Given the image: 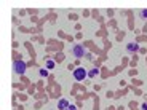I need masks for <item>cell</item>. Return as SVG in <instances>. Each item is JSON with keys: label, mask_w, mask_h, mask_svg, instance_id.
Here are the masks:
<instances>
[{"label": "cell", "mask_w": 147, "mask_h": 110, "mask_svg": "<svg viewBox=\"0 0 147 110\" xmlns=\"http://www.w3.org/2000/svg\"><path fill=\"white\" fill-rule=\"evenodd\" d=\"M13 72L15 73H18V75H22V73L26 72V62H24V61H21V59H16L15 62H13Z\"/></svg>", "instance_id": "obj_1"}, {"label": "cell", "mask_w": 147, "mask_h": 110, "mask_svg": "<svg viewBox=\"0 0 147 110\" xmlns=\"http://www.w3.org/2000/svg\"><path fill=\"white\" fill-rule=\"evenodd\" d=\"M72 54H74V58L82 59L83 56H88V53H86V50H85L82 45H75V46L72 48Z\"/></svg>", "instance_id": "obj_2"}, {"label": "cell", "mask_w": 147, "mask_h": 110, "mask_svg": "<svg viewBox=\"0 0 147 110\" xmlns=\"http://www.w3.org/2000/svg\"><path fill=\"white\" fill-rule=\"evenodd\" d=\"M86 77H88V72H86L83 67H77V69L74 70V78L77 81H83Z\"/></svg>", "instance_id": "obj_3"}, {"label": "cell", "mask_w": 147, "mask_h": 110, "mask_svg": "<svg viewBox=\"0 0 147 110\" xmlns=\"http://www.w3.org/2000/svg\"><path fill=\"white\" fill-rule=\"evenodd\" d=\"M138 50H139V45H138V43H133V42H131V43L126 45V51H128V53H136Z\"/></svg>", "instance_id": "obj_4"}, {"label": "cell", "mask_w": 147, "mask_h": 110, "mask_svg": "<svg viewBox=\"0 0 147 110\" xmlns=\"http://www.w3.org/2000/svg\"><path fill=\"white\" fill-rule=\"evenodd\" d=\"M69 105H70V104L67 102L66 99H61V101H59V104H58V109H59V110H66Z\"/></svg>", "instance_id": "obj_5"}, {"label": "cell", "mask_w": 147, "mask_h": 110, "mask_svg": "<svg viewBox=\"0 0 147 110\" xmlns=\"http://www.w3.org/2000/svg\"><path fill=\"white\" fill-rule=\"evenodd\" d=\"M98 73H99V70H98V69L94 67V69H91V70L88 72V77H90V78H93V77H96Z\"/></svg>", "instance_id": "obj_6"}, {"label": "cell", "mask_w": 147, "mask_h": 110, "mask_svg": "<svg viewBox=\"0 0 147 110\" xmlns=\"http://www.w3.org/2000/svg\"><path fill=\"white\" fill-rule=\"evenodd\" d=\"M138 16H139L141 19H147V10H139Z\"/></svg>", "instance_id": "obj_7"}, {"label": "cell", "mask_w": 147, "mask_h": 110, "mask_svg": "<svg viewBox=\"0 0 147 110\" xmlns=\"http://www.w3.org/2000/svg\"><path fill=\"white\" fill-rule=\"evenodd\" d=\"M38 75L40 77H48V69H40L38 70Z\"/></svg>", "instance_id": "obj_8"}, {"label": "cell", "mask_w": 147, "mask_h": 110, "mask_svg": "<svg viewBox=\"0 0 147 110\" xmlns=\"http://www.w3.org/2000/svg\"><path fill=\"white\" fill-rule=\"evenodd\" d=\"M53 67H55V61H47V69L51 70Z\"/></svg>", "instance_id": "obj_9"}, {"label": "cell", "mask_w": 147, "mask_h": 110, "mask_svg": "<svg viewBox=\"0 0 147 110\" xmlns=\"http://www.w3.org/2000/svg\"><path fill=\"white\" fill-rule=\"evenodd\" d=\"M141 109H142V110H147V102H144L142 105H141Z\"/></svg>", "instance_id": "obj_10"}, {"label": "cell", "mask_w": 147, "mask_h": 110, "mask_svg": "<svg viewBox=\"0 0 147 110\" xmlns=\"http://www.w3.org/2000/svg\"><path fill=\"white\" fill-rule=\"evenodd\" d=\"M66 110H77V109H75V107H74V105H69V107H67Z\"/></svg>", "instance_id": "obj_11"}]
</instances>
